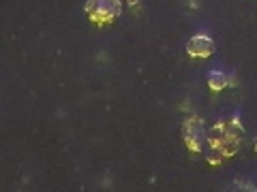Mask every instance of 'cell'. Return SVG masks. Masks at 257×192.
I'll list each match as a JSON object with an SVG mask.
<instances>
[{"mask_svg": "<svg viewBox=\"0 0 257 192\" xmlns=\"http://www.w3.org/2000/svg\"><path fill=\"white\" fill-rule=\"evenodd\" d=\"M242 126H240L236 120H225V122H219L210 132L206 134L208 148H210V154H216L219 160L223 156H234L240 141H242Z\"/></svg>", "mask_w": 257, "mask_h": 192, "instance_id": "1", "label": "cell"}, {"mask_svg": "<svg viewBox=\"0 0 257 192\" xmlns=\"http://www.w3.org/2000/svg\"><path fill=\"white\" fill-rule=\"evenodd\" d=\"M84 11L94 24H109L122 11V2L120 0H86Z\"/></svg>", "mask_w": 257, "mask_h": 192, "instance_id": "2", "label": "cell"}, {"mask_svg": "<svg viewBox=\"0 0 257 192\" xmlns=\"http://www.w3.org/2000/svg\"><path fill=\"white\" fill-rule=\"evenodd\" d=\"M182 137L184 143L193 150V152H199L204 148V141H206V130H204V124L199 118H189L184 120L182 124Z\"/></svg>", "mask_w": 257, "mask_h": 192, "instance_id": "3", "label": "cell"}, {"mask_svg": "<svg viewBox=\"0 0 257 192\" xmlns=\"http://www.w3.org/2000/svg\"><path fill=\"white\" fill-rule=\"evenodd\" d=\"M187 52L191 58H208L214 54V41L210 36H193L187 43Z\"/></svg>", "mask_w": 257, "mask_h": 192, "instance_id": "4", "label": "cell"}, {"mask_svg": "<svg viewBox=\"0 0 257 192\" xmlns=\"http://www.w3.org/2000/svg\"><path fill=\"white\" fill-rule=\"evenodd\" d=\"M208 84H210L212 88V92H219L225 88V84H227V79H225L223 73H219V70H212L210 75H208Z\"/></svg>", "mask_w": 257, "mask_h": 192, "instance_id": "5", "label": "cell"}, {"mask_svg": "<svg viewBox=\"0 0 257 192\" xmlns=\"http://www.w3.org/2000/svg\"><path fill=\"white\" fill-rule=\"evenodd\" d=\"M138 2H140V0H128V4H131V6H135Z\"/></svg>", "mask_w": 257, "mask_h": 192, "instance_id": "6", "label": "cell"}, {"mask_svg": "<svg viewBox=\"0 0 257 192\" xmlns=\"http://www.w3.org/2000/svg\"><path fill=\"white\" fill-rule=\"evenodd\" d=\"M255 150H257V137H255Z\"/></svg>", "mask_w": 257, "mask_h": 192, "instance_id": "7", "label": "cell"}]
</instances>
